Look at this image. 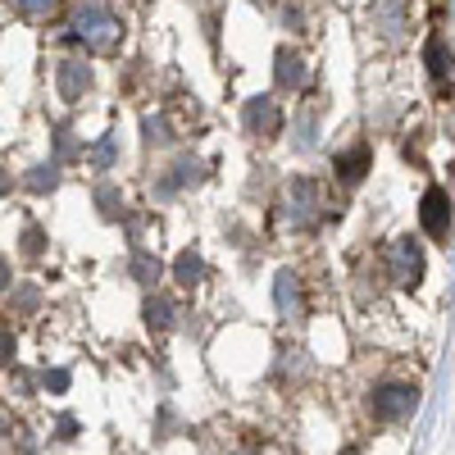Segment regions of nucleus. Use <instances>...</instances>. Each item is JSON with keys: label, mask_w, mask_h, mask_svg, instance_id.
<instances>
[{"label": "nucleus", "mask_w": 455, "mask_h": 455, "mask_svg": "<svg viewBox=\"0 0 455 455\" xmlns=\"http://www.w3.org/2000/svg\"><path fill=\"white\" fill-rule=\"evenodd\" d=\"M0 278H5V269H0ZM0 287H5V283H0Z\"/></svg>", "instance_id": "ddd939ff"}, {"label": "nucleus", "mask_w": 455, "mask_h": 455, "mask_svg": "<svg viewBox=\"0 0 455 455\" xmlns=\"http://www.w3.org/2000/svg\"><path fill=\"white\" fill-rule=\"evenodd\" d=\"M428 68H433V78H437V83H446V78H451V51H442L437 36L428 42Z\"/></svg>", "instance_id": "423d86ee"}, {"label": "nucleus", "mask_w": 455, "mask_h": 455, "mask_svg": "<svg viewBox=\"0 0 455 455\" xmlns=\"http://www.w3.org/2000/svg\"><path fill=\"white\" fill-rule=\"evenodd\" d=\"M419 274H424L419 246H414V242H396V246H392V283L414 287V283H419Z\"/></svg>", "instance_id": "7ed1b4c3"}, {"label": "nucleus", "mask_w": 455, "mask_h": 455, "mask_svg": "<svg viewBox=\"0 0 455 455\" xmlns=\"http://www.w3.org/2000/svg\"><path fill=\"white\" fill-rule=\"evenodd\" d=\"M364 164H369V150H351V156H341V160H337V173L347 178V182H355V178L364 173Z\"/></svg>", "instance_id": "0eeeda50"}, {"label": "nucleus", "mask_w": 455, "mask_h": 455, "mask_svg": "<svg viewBox=\"0 0 455 455\" xmlns=\"http://www.w3.org/2000/svg\"><path fill=\"white\" fill-rule=\"evenodd\" d=\"M73 32H78L92 51H114V46H119V36H124V23L114 19L100 0H87V5L73 14Z\"/></svg>", "instance_id": "f257e3e1"}, {"label": "nucleus", "mask_w": 455, "mask_h": 455, "mask_svg": "<svg viewBox=\"0 0 455 455\" xmlns=\"http://www.w3.org/2000/svg\"><path fill=\"white\" fill-rule=\"evenodd\" d=\"M414 405H419V396H414V387H401V383L383 387L373 396V414H378V419H405Z\"/></svg>", "instance_id": "20e7f679"}, {"label": "nucleus", "mask_w": 455, "mask_h": 455, "mask_svg": "<svg viewBox=\"0 0 455 455\" xmlns=\"http://www.w3.org/2000/svg\"><path fill=\"white\" fill-rule=\"evenodd\" d=\"M10 355H14V341H10V337H5V332H0V364H5V360H10Z\"/></svg>", "instance_id": "f8f14e48"}, {"label": "nucleus", "mask_w": 455, "mask_h": 455, "mask_svg": "<svg viewBox=\"0 0 455 455\" xmlns=\"http://www.w3.org/2000/svg\"><path fill=\"white\" fill-rule=\"evenodd\" d=\"M83 87H87V68H83L78 60H64V64H60V92L73 100Z\"/></svg>", "instance_id": "39448f33"}, {"label": "nucleus", "mask_w": 455, "mask_h": 455, "mask_svg": "<svg viewBox=\"0 0 455 455\" xmlns=\"http://www.w3.org/2000/svg\"><path fill=\"white\" fill-rule=\"evenodd\" d=\"M424 228H428L433 242L451 237V196L442 192V187H433V192L424 196Z\"/></svg>", "instance_id": "f03ea898"}, {"label": "nucleus", "mask_w": 455, "mask_h": 455, "mask_svg": "<svg viewBox=\"0 0 455 455\" xmlns=\"http://www.w3.org/2000/svg\"><path fill=\"white\" fill-rule=\"evenodd\" d=\"M278 78H283L287 87H296L300 78H306V68H296V60H291V55H283V68H278Z\"/></svg>", "instance_id": "9d476101"}, {"label": "nucleus", "mask_w": 455, "mask_h": 455, "mask_svg": "<svg viewBox=\"0 0 455 455\" xmlns=\"http://www.w3.org/2000/svg\"><path fill=\"white\" fill-rule=\"evenodd\" d=\"M278 306H283L287 319H296V278H291V274L278 278Z\"/></svg>", "instance_id": "6e6552de"}, {"label": "nucleus", "mask_w": 455, "mask_h": 455, "mask_svg": "<svg viewBox=\"0 0 455 455\" xmlns=\"http://www.w3.org/2000/svg\"><path fill=\"white\" fill-rule=\"evenodd\" d=\"M14 5H19L23 14H51V10H55V0H14Z\"/></svg>", "instance_id": "9b49d317"}, {"label": "nucleus", "mask_w": 455, "mask_h": 455, "mask_svg": "<svg viewBox=\"0 0 455 455\" xmlns=\"http://www.w3.org/2000/svg\"><path fill=\"white\" fill-rule=\"evenodd\" d=\"M251 124H255V128H274V124H278V109L255 100V105H251Z\"/></svg>", "instance_id": "1a4fd4ad"}]
</instances>
